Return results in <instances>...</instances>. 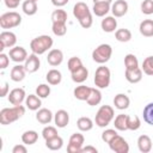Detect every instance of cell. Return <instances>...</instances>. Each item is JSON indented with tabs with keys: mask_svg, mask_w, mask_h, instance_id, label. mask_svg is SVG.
Masks as SVG:
<instances>
[{
	"mask_svg": "<svg viewBox=\"0 0 153 153\" xmlns=\"http://www.w3.org/2000/svg\"><path fill=\"white\" fill-rule=\"evenodd\" d=\"M53 33L55 36H65L67 32V26L66 23H53Z\"/></svg>",
	"mask_w": 153,
	"mask_h": 153,
	"instance_id": "obj_40",
	"label": "cell"
},
{
	"mask_svg": "<svg viewBox=\"0 0 153 153\" xmlns=\"http://www.w3.org/2000/svg\"><path fill=\"white\" fill-rule=\"evenodd\" d=\"M98 149L93 146H86V147H81L80 153H97Z\"/></svg>",
	"mask_w": 153,
	"mask_h": 153,
	"instance_id": "obj_51",
	"label": "cell"
},
{
	"mask_svg": "<svg viewBox=\"0 0 153 153\" xmlns=\"http://www.w3.org/2000/svg\"><path fill=\"white\" fill-rule=\"evenodd\" d=\"M53 43H54V41L50 36L41 35V36H37L36 38H33L30 42V48H31V51L33 54L42 55L53 47Z\"/></svg>",
	"mask_w": 153,
	"mask_h": 153,
	"instance_id": "obj_2",
	"label": "cell"
},
{
	"mask_svg": "<svg viewBox=\"0 0 153 153\" xmlns=\"http://www.w3.org/2000/svg\"><path fill=\"white\" fill-rule=\"evenodd\" d=\"M110 80H111V73L108 67L100 66L96 69L93 81L98 88H106L110 85Z\"/></svg>",
	"mask_w": 153,
	"mask_h": 153,
	"instance_id": "obj_5",
	"label": "cell"
},
{
	"mask_svg": "<svg viewBox=\"0 0 153 153\" xmlns=\"http://www.w3.org/2000/svg\"><path fill=\"white\" fill-rule=\"evenodd\" d=\"M124 66H126V69H134L139 67L137 57L134 54H127L124 56Z\"/></svg>",
	"mask_w": 153,
	"mask_h": 153,
	"instance_id": "obj_38",
	"label": "cell"
},
{
	"mask_svg": "<svg viewBox=\"0 0 153 153\" xmlns=\"http://www.w3.org/2000/svg\"><path fill=\"white\" fill-rule=\"evenodd\" d=\"M7 92H8V82H4V86H2L1 92H0V97L8 96V94H7Z\"/></svg>",
	"mask_w": 153,
	"mask_h": 153,
	"instance_id": "obj_53",
	"label": "cell"
},
{
	"mask_svg": "<svg viewBox=\"0 0 153 153\" xmlns=\"http://www.w3.org/2000/svg\"><path fill=\"white\" fill-rule=\"evenodd\" d=\"M117 134V131L115 129H105L103 133H102V140L105 142V143H109Z\"/></svg>",
	"mask_w": 153,
	"mask_h": 153,
	"instance_id": "obj_46",
	"label": "cell"
},
{
	"mask_svg": "<svg viewBox=\"0 0 153 153\" xmlns=\"http://www.w3.org/2000/svg\"><path fill=\"white\" fill-rule=\"evenodd\" d=\"M111 10V6L109 2H96L93 4L92 11L97 17H104L105 14L109 13V11Z\"/></svg>",
	"mask_w": 153,
	"mask_h": 153,
	"instance_id": "obj_25",
	"label": "cell"
},
{
	"mask_svg": "<svg viewBox=\"0 0 153 153\" xmlns=\"http://www.w3.org/2000/svg\"><path fill=\"white\" fill-rule=\"evenodd\" d=\"M114 126H115V129L117 130H128V115H124V114H120L115 117V121H114Z\"/></svg>",
	"mask_w": 153,
	"mask_h": 153,
	"instance_id": "obj_29",
	"label": "cell"
},
{
	"mask_svg": "<svg viewBox=\"0 0 153 153\" xmlns=\"http://www.w3.org/2000/svg\"><path fill=\"white\" fill-rule=\"evenodd\" d=\"M111 12L116 18L123 17L128 12V2L126 0H116L111 6Z\"/></svg>",
	"mask_w": 153,
	"mask_h": 153,
	"instance_id": "obj_13",
	"label": "cell"
},
{
	"mask_svg": "<svg viewBox=\"0 0 153 153\" xmlns=\"http://www.w3.org/2000/svg\"><path fill=\"white\" fill-rule=\"evenodd\" d=\"M137 147L139 151L142 153H148L152 151V140L148 135H140L137 139Z\"/></svg>",
	"mask_w": 153,
	"mask_h": 153,
	"instance_id": "obj_21",
	"label": "cell"
},
{
	"mask_svg": "<svg viewBox=\"0 0 153 153\" xmlns=\"http://www.w3.org/2000/svg\"><path fill=\"white\" fill-rule=\"evenodd\" d=\"M124 76L130 84H136L142 79V69L140 67H136L134 69H126Z\"/></svg>",
	"mask_w": 153,
	"mask_h": 153,
	"instance_id": "obj_17",
	"label": "cell"
},
{
	"mask_svg": "<svg viewBox=\"0 0 153 153\" xmlns=\"http://www.w3.org/2000/svg\"><path fill=\"white\" fill-rule=\"evenodd\" d=\"M17 43V36L11 31H2L0 33V51L5 48H12Z\"/></svg>",
	"mask_w": 153,
	"mask_h": 153,
	"instance_id": "obj_9",
	"label": "cell"
},
{
	"mask_svg": "<svg viewBox=\"0 0 153 153\" xmlns=\"http://www.w3.org/2000/svg\"><path fill=\"white\" fill-rule=\"evenodd\" d=\"M5 1V5L8 7V8H17L19 6V2L20 0H4Z\"/></svg>",
	"mask_w": 153,
	"mask_h": 153,
	"instance_id": "obj_49",
	"label": "cell"
},
{
	"mask_svg": "<svg viewBox=\"0 0 153 153\" xmlns=\"http://www.w3.org/2000/svg\"><path fill=\"white\" fill-rule=\"evenodd\" d=\"M112 0H93V4H96V2H111Z\"/></svg>",
	"mask_w": 153,
	"mask_h": 153,
	"instance_id": "obj_54",
	"label": "cell"
},
{
	"mask_svg": "<svg viewBox=\"0 0 153 153\" xmlns=\"http://www.w3.org/2000/svg\"><path fill=\"white\" fill-rule=\"evenodd\" d=\"M25 73H26V69H25L24 66H22V65H16V66L12 67V69H11L10 78H11L12 81L19 82V81H22V80L25 78Z\"/></svg>",
	"mask_w": 153,
	"mask_h": 153,
	"instance_id": "obj_19",
	"label": "cell"
},
{
	"mask_svg": "<svg viewBox=\"0 0 153 153\" xmlns=\"http://www.w3.org/2000/svg\"><path fill=\"white\" fill-rule=\"evenodd\" d=\"M25 105L26 108H29L30 110L32 111H36L41 108L42 105V102H41V98L37 96V94H29L26 96L25 98Z\"/></svg>",
	"mask_w": 153,
	"mask_h": 153,
	"instance_id": "obj_27",
	"label": "cell"
},
{
	"mask_svg": "<svg viewBox=\"0 0 153 153\" xmlns=\"http://www.w3.org/2000/svg\"><path fill=\"white\" fill-rule=\"evenodd\" d=\"M38 140V134L35 130H26L22 135V141L24 145H33Z\"/></svg>",
	"mask_w": 153,
	"mask_h": 153,
	"instance_id": "obj_30",
	"label": "cell"
},
{
	"mask_svg": "<svg viewBox=\"0 0 153 153\" xmlns=\"http://www.w3.org/2000/svg\"><path fill=\"white\" fill-rule=\"evenodd\" d=\"M25 91L24 88H13L10 93H8V102L12 104V105H20L24 100H25Z\"/></svg>",
	"mask_w": 153,
	"mask_h": 153,
	"instance_id": "obj_12",
	"label": "cell"
},
{
	"mask_svg": "<svg viewBox=\"0 0 153 153\" xmlns=\"http://www.w3.org/2000/svg\"><path fill=\"white\" fill-rule=\"evenodd\" d=\"M45 79H47L49 85H59L62 80V74H61L60 71L53 68V69L48 71V73L45 75Z\"/></svg>",
	"mask_w": 153,
	"mask_h": 153,
	"instance_id": "obj_28",
	"label": "cell"
},
{
	"mask_svg": "<svg viewBox=\"0 0 153 153\" xmlns=\"http://www.w3.org/2000/svg\"><path fill=\"white\" fill-rule=\"evenodd\" d=\"M129 104H130V99L124 93H118L114 98V105L118 110H126V109H128L129 108Z\"/></svg>",
	"mask_w": 153,
	"mask_h": 153,
	"instance_id": "obj_20",
	"label": "cell"
},
{
	"mask_svg": "<svg viewBox=\"0 0 153 153\" xmlns=\"http://www.w3.org/2000/svg\"><path fill=\"white\" fill-rule=\"evenodd\" d=\"M87 76H88V71H87V68L84 65L80 66L78 69L71 72V78L76 84H82L87 79Z\"/></svg>",
	"mask_w": 153,
	"mask_h": 153,
	"instance_id": "obj_16",
	"label": "cell"
},
{
	"mask_svg": "<svg viewBox=\"0 0 153 153\" xmlns=\"http://www.w3.org/2000/svg\"><path fill=\"white\" fill-rule=\"evenodd\" d=\"M54 121L57 128H65L69 123V115L66 110H57L54 115Z\"/></svg>",
	"mask_w": 153,
	"mask_h": 153,
	"instance_id": "obj_18",
	"label": "cell"
},
{
	"mask_svg": "<svg viewBox=\"0 0 153 153\" xmlns=\"http://www.w3.org/2000/svg\"><path fill=\"white\" fill-rule=\"evenodd\" d=\"M109 147L111 151L116 152V153H128L129 152V145L128 142L120 135H116L110 142H109Z\"/></svg>",
	"mask_w": 153,
	"mask_h": 153,
	"instance_id": "obj_8",
	"label": "cell"
},
{
	"mask_svg": "<svg viewBox=\"0 0 153 153\" xmlns=\"http://www.w3.org/2000/svg\"><path fill=\"white\" fill-rule=\"evenodd\" d=\"M76 127L81 131H88L93 128V121L90 117H80L76 121Z\"/></svg>",
	"mask_w": 153,
	"mask_h": 153,
	"instance_id": "obj_34",
	"label": "cell"
},
{
	"mask_svg": "<svg viewBox=\"0 0 153 153\" xmlns=\"http://www.w3.org/2000/svg\"><path fill=\"white\" fill-rule=\"evenodd\" d=\"M111 55H112V48H111L110 44H105V43L98 45L92 51V59H93V61L97 62V63H100V65L108 62L110 60Z\"/></svg>",
	"mask_w": 153,
	"mask_h": 153,
	"instance_id": "obj_4",
	"label": "cell"
},
{
	"mask_svg": "<svg viewBox=\"0 0 153 153\" xmlns=\"http://www.w3.org/2000/svg\"><path fill=\"white\" fill-rule=\"evenodd\" d=\"M22 23V17L19 13L11 11V12H6L4 14H1L0 17V26L2 29H12V27H17L19 26Z\"/></svg>",
	"mask_w": 153,
	"mask_h": 153,
	"instance_id": "obj_6",
	"label": "cell"
},
{
	"mask_svg": "<svg viewBox=\"0 0 153 153\" xmlns=\"http://www.w3.org/2000/svg\"><path fill=\"white\" fill-rule=\"evenodd\" d=\"M80 66H82V61H81V59L78 57V56L71 57V59L68 60V62H67V67H68L69 72H73V71L78 69Z\"/></svg>",
	"mask_w": 153,
	"mask_h": 153,
	"instance_id": "obj_43",
	"label": "cell"
},
{
	"mask_svg": "<svg viewBox=\"0 0 153 153\" xmlns=\"http://www.w3.org/2000/svg\"><path fill=\"white\" fill-rule=\"evenodd\" d=\"M47 61L50 66L53 67H57L62 63L63 61V53L60 50V49H51L49 53H48V56H47Z\"/></svg>",
	"mask_w": 153,
	"mask_h": 153,
	"instance_id": "obj_14",
	"label": "cell"
},
{
	"mask_svg": "<svg viewBox=\"0 0 153 153\" xmlns=\"http://www.w3.org/2000/svg\"><path fill=\"white\" fill-rule=\"evenodd\" d=\"M25 114V108L20 105H13L12 108H4L0 111V123L4 126L11 124L19 120Z\"/></svg>",
	"mask_w": 153,
	"mask_h": 153,
	"instance_id": "obj_1",
	"label": "cell"
},
{
	"mask_svg": "<svg viewBox=\"0 0 153 153\" xmlns=\"http://www.w3.org/2000/svg\"><path fill=\"white\" fill-rule=\"evenodd\" d=\"M42 136L44 140H48V139H51L54 136H57V130L55 127H51V126H48V127H44L43 130H42Z\"/></svg>",
	"mask_w": 153,
	"mask_h": 153,
	"instance_id": "obj_44",
	"label": "cell"
},
{
	"mask_svg": "<svg viewBox=\"0 0 153 153\" xmlns=\"http://www.w3.org/2000/svg\"><path fill=\"white\" fill-rule=\"evenodd\" d=\"M91 88L92 87H88L86 85H80V86H76L73 91L74 93V97L79 100H87L90 93H91Z\"/></svg>",
	"mask_w": 153,
	"mask_h": 153,
	"instance_id": "obj_26",
	"label": "cell"
},
{
	"mask_svg": "<svg viewBox=\"0 0 153 153\" xmlns=\"http://www.w3.org/2000/svg\"><path fill=\"white\" fill-rule=\"evenodd\" d=\"M68 1H69V0H51V4H53L54 6H56V7H62V6L67 5Z\"/></svg>",
	"mask_w": 153,
	"mask_h": 153,
	"instance_id": "obj_52",
	"label": "cell"
},
{
	"mask_svg": "<svg viewBox=\"0 0 153 153\" xmlns=\"http://www.w3.org/2000/svg\"><path fill=\"white\" fill-rule=\"evenodd\" d=\"M142 116H143V121H145L147 124L153 126V103H148V104L143 108Z\"/></svg>",
	"mask_w": 153,
	"mask_h": 153,
	"instance_id": "obj_37",
	"label": "cell"
},
{
	"mask_svg": "<svg viewBox=\"0 0 153 153\" xmlns=\"http://www.w3.org/2000/svg\"><path fill=\"white\" fill-rule=\"evenodd\" d=\"M141 127V121L139 116H129L128 115V129L129 130H137Z\"/></svg>",
	"mask_w": 153,
	"mask_h": 153,
	"instance_id": "obj_42",
	"label": "cell"
},
{
	"mask_svg": "<svg viewBox=\"0 0 153 153\" xmlns=\"http://www.w3.org/2000/svg\"><path fill=\"white\" fill-rule=\"evenodd\" d=\"M91 13V11H90V8H88V6L85 4V2H82V1H79V2H76L75 5H74V7H73V16L78 19V20H81L82 18H85L87 14H90Z\"/></svg>",
	"mask_w": 153,
	"mask_h": 153,
	"instance_id": "obj_15",
	"label": "cell"
},
{
	"mask_svg": "<svg viewBox=\"0 0 153 153\" xmlns=\"http://www.w3.org/2000/svg\"><path fill=\"white\" fill-rule=\"evenodd\" d=\"M87 104L91 106H96L102 102V92L98 88H91V93L87 98Z\"/></svg>",
	"mask_w": 153,
	"mask_h": 153,
	"instance_id": "obj_32",
	"label": "cell"
},
{
	"mask_svg": "<svg viewBox=\"0 0 153 153\" xmlns=\"http://www.w3.org/2000/svg\"><path fill=\"white\" fill-rule=\"evenodd\" d=\"M27 149L24 145H16L13 148H12V153H26Z\"/></svg>",
	"mask_w": 153,
	"mask_h": 153,
	"instance_id": "obj_50",
	"label": "cell"
},
{
	"mask_svg": "<svg viewBox=\"0 0 153 153\" xmlns=\"http://www.w3.org/2000/svg\"><path fill=\"white\" fill-rule=\"evenodd\" d=\"M36 120L41 124H49L53 120V112L49 109H45V108L38 109V111L36 114Z\"/></svg>",
	"mask_w": 153,
	"mask_h": 153,
	"instance_id": "obj_23",
	"label": "cell"
},
{
	"mask_svg": "<svg viewBox=\"0 0 153 153\" xmlns=\"http://www.w3.org/2000/svg\"><path fill=\"white\" fill-rule=\"evenodd\" d=\"M85 142V137L80 133H74L69 137V142L67 145V152L68 153H80L81 147Z\"/></svg>",
	"mask_w": 153,
	"mask_h": 153,
	"instance_id": "obj_7",
	"label": "cell"
},
{
	"mask_svg": "<svg viewBox=\"0 0 153 153\" xmlns=\"http://www.w3.org/2000/svg\"><path fill=\"white\" fill-rule=\"evenodd\" d=\"M22 10L26 16H33L37 12V2L32 1V0H25L22 5Z\"/></svg>",
	"mask_w": 153,
	"mask_h": 153,
	"instance_id": "obj_33",
	"label": "cell"
},
{
	"mask_svg": "<svg viewBox=\"0 0 153 153\" xmlns=\"http://www.w3.org/2000/svg\"><path fill=\"white\" fill-rule=\"evenodd\" d=\"M114 116H115V111L110 105H102L96 114L94 122L98 127L105 128L114 120Z\"/></svg>",
	"mask_w": 153,
	"mask_h": 153,
	"instance_id": "obj_3",
	"label": "cell"
},
{
	"mask_svg": "<svg viewBox=\"0 0 153 153\" xmlns=\"http://www.w3.org/2000/svg\"><path fill=\"white\" fill-rule=\"evenodd\" d=\"M32 1H35V2H37V1H38V0H32Z\"/></svg>",
	"mask_w": 153,
	"mask_h": 153,
	"instance_id": "obj_55",
	"label": "cell"
},
{
	"mask_svg": "<svg viewBox=\"0 0 153 153\" xmlns=\"http://www.w3.org/2000/svg\"><path fill=\"white\" fill-rule=\"evenodd\" d=\"M8 63H10L8 56H7L6 54L1 53V54H0V68H1V69L7 68V67H8Z\"/></svg>",
	"mask_w": 153,
	"mask_h": 153,
	"instance_id": "obj_48",
	"label": "cell"
},
{
	"mask_svg": "<svg viewBox=\"0 0 153 153\" xmlns=\"http://www.w3.org/2000/svg\"><path fill=\"white\" fill-rule=\"evenodd\" d=\"M45 146L47 148H49L50 151H57L63 146V140L61 136H54L51 139L45 140Z\"/></svg>",
	"mask_w": 153,
	"mask_h": 153,
	"instance_id": "obj_31",
	"label": "cell"
},
{
	"mask_svg": "<svg viewBox=\"0 0 153 153\" xmlns=\"http://www.w3.org/2000/svg\"><path fill=\"white\" fill-rule=\"evenodd\" d=\"M8 56L11 57L12 61H14L17 63H20V62H23L27 59V53H26L25 48H23V47H13V48L10 49Z\"/></svg>",
	"mask_w": 153,
	"mask_h": 153,
	"instance_id": "obj_11",
	"label": "cell"
},
{
	"mask_svg": "<svg viewBox=\"0 0 153 153\" xmlns=\"http://www.w3.org/2000/svg\"><path fill=\"white\" fill-rule=\"evenodd\" d=\"M24 62H25L24 63V67H25V69H26L27 73H35V72H37L38 68H39V66H41V61H39L38 55L37 54H33V53L30 54Z\"/></svg>",
	"mask_w": 153,
	"mask_h": 153,
	"instance_id": "obj_10",
	"label": "cell"
},
{
	"mask_svg": "<svg viewBox=\"0 0 153 153\" xmlns=\"http://www.w3.org/2000/svg\"><path fill=\"white\" fill-rule=\"evenodd\" d=\"M115 38L118 42H123V43L129 42L131 39V32L128 29H118L115 32Z\"/></svg>",
	"mask_w": 153,
	"mask_h": 153,
	"instance_id": "obj_35",
	"label": "cell"
},
{
	"mask_svg": "<svg viewBox=\"0 0 153 153\" xmlns=\"http://www.w3.org/2000/svg\"><path fill=\"white\" fill-rule=\"evenodd\" d=\"M142 72L147 75H153V56H148L142 62Z\"/></svg>",
	"mask_w": 153,
	"mask_h": 153,
	"instance_id": "obj_39",
	"label": "cell"
},
{
	"mask_svg": "<svg viewBox=\"0 0 153 153\" xmlns=\"http://www.w3.org/2000/svg\"><path fill=\"white\" fill-rule=\"evenodd\" d=\"M141 12L143 14H152L153 13V0H143L141 2Z\"/></svg>",
	"mask_w": 153,
	"mask_h": 153,
	"instance_id": "obj_45",
	"label": "cell"
},
{
	"mask_svg": "<svg viewBox=\"0 0 153 153\" xmlns=\"http://www.w3.org/2000/svg\"><path fill=\"white\" fill-rule=\"evenodd\" d=\"M36 94L39 98H47L50 94V86H48L47 84H39L36 87Z\"/></svg>",
	"mask_w": 153,
	"mask_h": 153,
	"instance_id": "obj_41",
	"label": "cell"
},
{
	"mask_svg": "<svg viewBox=\"0 0 153 153\" xmlns=\"http://www.w3.org/2000/svg\"><path fill=\"white\" fill-rule=\"evenodd\" d=\"M140 33L145 37H153V20L152 19H145L140 23L139 26Z\"/></svg>",
	"mask_w": 153,
	"mask_h": 153,
	"instance_id": "obj_24",
	"label": "cell"
},
{
	"mask_svg": "<svg viewBox=\"0 0 153 153\" xmlns=\"http://www.w3.org/2000/svg\"><path fill=\"white\" fill-rule=\"evenodd\" d=\"M79 24H80V25H81V27H84V29H88V27H91V26H92V24H93L92 14L90 13V14H87L85 18H82L81 20H79Z\"/></svg>",
	"mask_w": 153,
	"mask_h": 153,
	"instance_id": "obj_47",
	"label": "cell"
},
{
	"mask_svg": "<svg viewBox=\"0 0 153 153\" xmlns=\"http://www.w3.org/2000/svg\"><path fill=\"white\" fill-rule=\"evenodd\" d=\"M115 18L116 17H114V16H108V17H105L102 20L100 26H102V29H103L104 32H114L116 30V27H117V20Z\"/></svg>",
	"mask_w": 153,
	"mask_h": 153,
	"instance_id": "obj_22",
	"label": "cell"
},
{
	"mask_svg": "<svg viewBox=\"0 0 153 153\" xmlns=\"http://www.w3.org/2000/svg\"><path fill=\"white\" fill-rule=\"evenodd\" d=\"M67 12L65 10H55L53 13H51V22L53 23H66L67 22Z\"/></svg>",
	"mask_w": 153,
	"mask_h": 153,
	"instance_id": "obj_36",
	"label": "cell"
}]
</instances>
